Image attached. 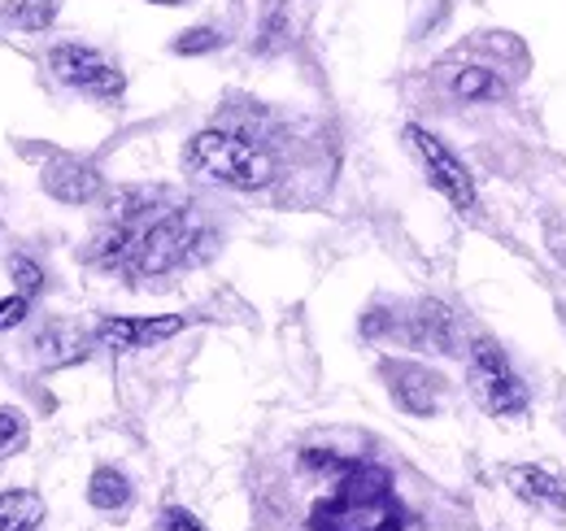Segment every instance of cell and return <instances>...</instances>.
<instances>
[{
    "label": "cell",
    "instance_id": "obj_1",
    "mask_svg": "<svg viewBox=\"0 0 566 531\" xmlns=\"http://www.w3.org/2000/svg\"><path fill=\"white\" fill-rule=\"evenodd\" d=\"M218 236L192 200L166 188H123L105 200V222L87 244V266L118 279H166L184 266H201Z\"/></svg>",
    "mask_w": 566,
    "mask_h": 531
},
{
    "label": "cell",
    "instance_id": "obj_2",
    "mask_svg": "<svg viewBox=\"0 0 566 531\" xmlns=\"http://www.w3.org/2000/svg\"><path fill=\"white\" fill-rule=\"evenodd\" d=\"M292 483L301 497V531H410L415 523L392 466L370 454L301 445L292 454Z\"/></svg>",
    "mask_w": 566,
    "mask_h": 531
},
{
    "label": "cell",
    "instance_id": "obj_3",
    "mask_svg": "<svg viewBox=\"0 0 566 531\" xmlns=\"http://www.w3.org/2000/svg\"><path fill=\"white\" fill-rule=\"evenodd\" d=\"M184 175L201 179V184H218L231 192H262L275 184L280 162L266 144H258L249 132L235 127H206L184 144Z\"/></svg>",
    "mask_w": 566,
    "mask_h": 531
},
{
    "label": "cell",
    "instance_id": "obj_4",
    "mask_svg": "<svg viewBox=\"0 0 566 531\" xmlns=\"http://www.w3.org/2000/svg\"><path fill=\"white\" fill-rule=\"evenodd\" d=\"M361 335H370V340H401L406 348L431 353V357H462L471 348V340L462 335L458 314L444 301H436V296L401 305L397 314H384V305L366 310L361 314Z\"/></svg>",
    "mask_w": 566,
    "mask_h": 531
},
{
    "label": "cell",
    "instance_id": "obj_5",
    "mask_svg": "<svg viewBox=\"0 0 566 531\" xmlns=\"http://www.w3.org/2000/svg\"><path fill=\"white\" fill-rule=\"evenodd\" d=\"M467 388L471 400L496 418V423H518L532 414V388L514 371L510 353L496 344L493 335H475L467 348Z\"/></svg>",
    "mask_w": 566,
    "mask_h": 531
},
{
    "label": "cell",
    "instance_id": "obj_6",
    "mask_svg": "<svg viewBox=\"0 0 566 531\" xmlns=\"http://www.w3.org/2000/svg\"><path fill=\"white\" fill-rule=\"evenodd\" d=\"M406 144L415 148V157H419V166H423L427 184L449 200L462 218H475V214H480V192H475V175L467 170V162H462V157H458L440 135L419 127V123H410V127H406Z\"/></svg>",
    "mask_w": 566,
    "mask_h": 531
},
{
    "label": "cell",
    "instance_id": "obj_7",
    "mask_svg": "<svg viewBox=\"0 0 566 531\" xmlns=\"http://www.w3.org/2000/svg\"><path fill=\"white\" fill-rule=\"evenodd\" d=\"M49 70H53L57 83H66V87L92 96V101H118L127 92V74L92 44H74V40L53 44L49 49Z\"/></svg>",
    "mask_w": 566,
    "mask_h": 531
},
{
    "label": "cell",
    "instance_id": "obj_8",
    "mask_svg": "<svg viewBox=\"0 0 566 531\" xmlns=\"http://www.w3.org/2000/svg\"><path fill=\"white\" fill-rule=\"evenodd\" d=\"M379 379L388 388L392 405L410 418H436L449 400V379L415 357H379Z\"/></svg>",
    "mask_w": 566,
    "mask_h": 531
},
{
    "label": "cell",
    "instance_id": "obj_9",
    "mask_svg": "<svg viewBox=\"0 0 566 531\" xmlns=\"http://www.w3.org/2000/svg\"><path fill=\"white\" fill-rule=\"evenodd\" d=\"M92 332H96V344L109 353H140V348H157L179 332H188V319L184 314H144V319L114 314V319H101Z\"/></svg>",
    "mask_w": 566,
    "mask_h": 531
},
{
    "label": "cell",
    "instance_id": "obj_10",
    "mask_svg": "<svg viewBox=\"0 0 566 531\" xmlns=\"http://www.w3.org/2000/svg\"><path fill=\"white\" fill-rule=\"evenodd\" d=\"M40 188L57 205H71V209H83L92 200L105 197V175L96 162H83V157H71V153H57L44 162L40 170Z\"/></svg>",
    "mask_w": 566,
    "mask_h": 531
},
{
    "label": "cell",
    "instance_id": "obj_11",
    "mask_svg": "<svg viewBox=\"0 0 566 531\" xmlns=\"http://www.w3.org/2000/svg\"><path fill=\"white\" fill-rule=\"evenodd\" d=\"M501 479H505V488H510L518 501H527L532 510H541V514H563L566 519L563 470H554V466H545V462H510V466H501Z\"/></svg>",
    "mask_w": 566,
    "mask_h": 531
},
{
    "label": "cell",
    "instance_id": "obj_12",
    "mask_svg": "<svg viewBox=\"0 0 566 531\" xmlns=\"http://www.w3.org/2000/svg\"><path fill=\"white\" fill-rule=\"evenodd\" d=\"M92 344H96V332L78 327L71 319H44V323L31 332V340H27L31 357H35L44 371H62V366L83 362V357L92 353Z\"/></svg>",
    "mask_w": 566,
    "mask_h": 531
},
{
    "label": "cell",
    "instance_id": "obj_13",
    "mask_svg": "<svg viewBox=\"0 0 566 531\" xmlns=\"http://www.w3.org/2000/svg\"><path fill=\"white\" fill-rule=\"evenodd\" d=\"M449 92H453V101H462V105H493V101H505V96H510V83H505L493 66H484V62H467V66H453Z\"/></svg>",
    "mask_w": 566,
    "mask_h": 531
},
{
    "label": "cell",
    "instance_id": "obj_14",
    "mask_svg": "<svg viewBox=\"0 0 566 531\" xmlns=\"http://www.w3.org/2000/svg\"><path fill=\"white\" fill-rule=\"evenodd\" d=\"M87 506L101 514H118L132 506V479L118 466H96L87 475Z\"/></svg>",
    "mask_w": 566,
    "mask_h": 531
},
{
    "label": "cell",
    "instance_id": "obj_15",
    "mask_svg": "<svg viewBox=\"0 0 566 531\" xmlns=\"http://www.w3.org/2000/svg\"><path fill=\"white\" fill-rule=\"evenodd\" d=\"M49 514L44 497L31 488H4L0 492V531H40Z\"/></svg>",
    "mask_w": 566,
    "mask_h": 531
},
{
    "label": "cell",
    "instance_id": "obj_16",
    "mask_svg": "<svg viewBox=\"0 0 566 531\" xmlns=\"http://www.w3.org/2000/svg\"><path fill=\"white\" fill-rule=\"evenodd\" d=\"M57 13H62V0H9V4H4V18H9L13 31H22V35L49 31V27L57 22Z\"/></svg>",
    "mask_w": 566,
    "mask_h": 531
},
{
    "label": "cell",
    "instance_id": "obj_17",
    "mask_svg": "<svg viewBox=\"0 0 566 531\" xmlns=\"http://www.w3.org/2000/svg\"><path fill=\"white\" fill-rule=\"evenodd\" d=\"M27 440H31V423H27V414H22L18 405H0V458L22 454Z\"/></svg>",
    "mask_w": 566,
    "mask_h": 531
},
{
    "label": "cell",
    "instance_id": "obj_18",
    "mask_svg": "<svg viewBox=\"0 0 566 531\" xmlns=\"http://www.w3.org/2000/svg\"><path fill=\"white\" fill-rule=\"evenodd\" d=\"M222 49V31L218 27H188L170 40V53L175 58H206V53H218Z\"/></svg>",
    "mask_w": 566,
    "mask_h": 531
},
{
    "label": "cell",
    "instance_id": "obj_19",
    "mask_svg": "<svg viewBox=\"0 0 566 531\" xmlns=\"http://www.w3.org/2000/svg\"><path fill=\"white\" fill-rule=\"evenodd\" d=\"M9 279H13V292H22L27 301H35V296L44 292V283H49L44 266L35 262L31 253H13V258H9Z\"/></svg>",
    "mask_w": 566,
    "mask_h": 531
},
{
    "label": "cell",
    "instance_id": "obj_20",
    "mask_svg": "<svg viewBox=\"0 0 566 531\" xmlns=\"http://www.w3.org/2000/svg\"><path fill=\"white\" fill-rule=\"evenodd\" d=\"M27 314H31V301H27L22 292H9V296H0V332H13V327H22V323H27Z\"/></svg>",
    "mask_w": 566,
    "mask_h": 531
},
{
    "label": "cell",
    "instance_id": "obj_21",
    "mask_svg": "<svg viewBox=\"0 0 566 531\" xmlns=\"http://www.w3.org/2000/svg\"><path fill=\"white\" fill-rule=\"evenodd\" d=\"M161 531H206V528L197 523V514H188V510L170 506V510L161 514Z\"/></svg>",
    "mask_w": 566,
    "mask_h": 531
},
{
    "label": "cell",
    "instance_id": "obj_22",
    "mask_svg": "<svg viewBox=\"0 0 566 531\" xmlns=\"http://www.w3.org/2000/svg\"><path fill=\"white\" fill-rule=\"evenodd\" d=\"M144 4H157V9H179V4H192V0H144Z\"/></svg>",
    "mask_w": 566,
    "mask_h": 531
}]
</instances>
